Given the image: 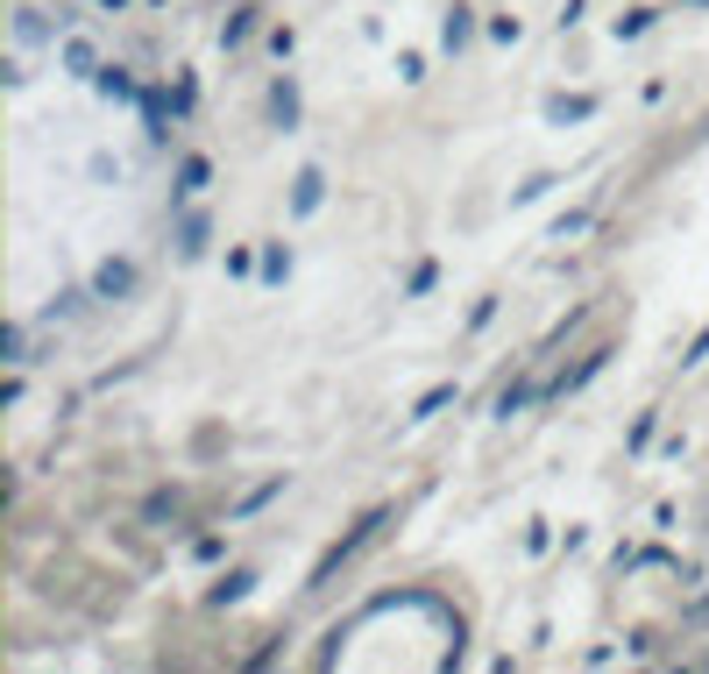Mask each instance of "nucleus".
<instances>
[{
	"label": "nucleus",
	"mask_w": 709,
	"mask_h": 674,
	"mask_svg": "<svg viewBox=\"0 0 709 674\" xmlns=\"http://www.w3.org/2000/svg\"><path fill=\"white\" fill-rule=\"evenodd\" d=\"M249 28H255V14H249V8H235L228 22H220V50H235V43L249 36Z\"/></svg>",
	"instance_id": "obj_12"
},
{
	"label": "nucleus",
	"mask_w": 709,
	"mask_h": 674,
	"mask_svg": "<svg viewBox=\"0 0 709 674\" xmlns=\"http://www.w3.org/2000/svg\"><path fill=\"white\" fill-rule=\"evenodd\" d=\"M320 199H327V178H320V171H298V185H291V214H312Z\"/></svg>",
	"instance_id": "obj_9"
},
{
	"label": "nucleus",
	"mask_w": 709,
	"mask_h": 674,
	"mask_svg": "<svg viewBox=\"0 0 709 674\" xmlns=\"http://www.w3.org/2000/svg\"><path fill=\"white\" fill-rule=\"evenodd\" d=\"M384 518H390V512H369V518H355V533H341V539H334V547H327V553H320V561H312V582H306V590H327V582H334V575H341V568H348V561H355V553H362V547H369V539H376V533H384Z\"/></svg>",
	"instance_id": "obj_1"
},
{
	"label": "nucleus",
	"mask_w": 709,
	"mask_h": 674,
	"mask_svg": "<svg viewBox=\"0 0 709 674\" xmlns=\"http://www.w3.org/2000/svg\"><path fill=\"white\" fill-rule=\"evenodd\" d=\"M702 355H709V327H702V334H696V341H688V355H682V369H696V363H702Z\"/></svg>",
	"instance_id": "obj_21"
},
{
	"label": "nucleus",
	"mask_w": 709,
	"mask_h": 674,
	"mask_svg": "<svg viewBox=\"0 0 709 674\" xmlns=\"http://www.w3.org/2000/svg\"><path fill=\"white\" fill-rule=\"evenodd\" d=\"M590 114H596V100H590V93H575V100H547V122H553V128L590 122Z\"/></svg>",
	"instance_id": "obj_7"
},
{
	"label": "nucleus",
	"mask_w": 709,
	"mask_h": 674,
	"mask_svg": "<svg viewBox=\"0 0 709 674\" xmlns=\"http://www.w3.org/2000/svg\"><path fill=\"white\" fill-rule=\"evenodd\" d=\"M284 270H291V256H284V242H270V249H263V277L284 284Z\"/></svg>",
	"instance_id": "obj_18"
},
{
	"label": "nucleus",
	"mask_w": 709,
	"mask_h": 674,
	"mask_svg": "<svg viewBox=\"0 0 709 674\" xmlns=\"http://www.w3.org/2000/svg\"><path fill=\"white\" fill-rule=\"evenodd\" d=\"M135 292V263L128 256H107L93 270V298H128Z\"/></svg>",
	"instance_id": "obj_2"
},
{
	"label": "nucleus",
	"mask_w": 709,
	"mask_h": 674,
	"mask_svg": "<svg viewBox=\"0 0 709 674\" xmlns=\"http://www.w3.org/2000/svg\"><path fill=\"white\" fill-rule=\"evenodd\" d=\"M645 28H653V8H631V14H617V43H625V36H645Z\"/></svg>",
	"instance_id": "obj_16"
},
{
	"label": "nucleus",
	"mask_w": 709,
	"mask_h": 674,
	"mask_svg": "<svg viewBox=\"0 0 709 674\" xmlns=\"http://www.w3.org/2000/svg\"><path fill=\"white\" fill-rule=\"evenodd\" d=\"M0 363H8V369H22V363H28V327H22V320L0 327Z\"/></svg>",
	"instance_id": "obj_8"
},
{
	"label": "nucleus",
	"mask_w": 709,
	"mask_h": 674,
	"mask_svg": "<svg viewBox=\"0 0 709 674\" xmlns=\"http://www.w3.org/2000/svg\"><path fill=\"white\" fill-rule=\"evenodd\" d=\"M100 8H114V14H121V8H128V0H100Z\"/></svg>",
	"instance_id": "obj_22"
},
{
	"label": "nucleus",
	"mask_w": 709,
	"mask_h": 674,
	"mask_svg": "<svg viewBox=\"0 0 709 674\" xmlns=\"http://www.w3.org/2000/svg\"><path fill=\"white\" fill-rule=\"evenodd\" d=\"M539 391H533V384H511V391L504 398H496V419H511V412H525V404H533Z\"/></svg>",
	"instance_id": "obj_14"
},
{
	"label": "nucleus",
	"mask_w": 709,
	"mask_h": 674,
	"mask_svg": "<svg viewBox=\"0 0 709 674\" xmlns=\"http://www.w3.org/2000/svg\"><path fill=\"white\" fill-rule=\"evenodd\" d=\"M93 85H100V100H142V93H135V79H128L121 65H100V71H93Z\"/></svg>",
	"instance_id": "obj_6"
},
{
	"label": "nucleus",
	"mask_w": 709,
	"mask_h": 674,
	"mask_svg": "<svg viewBox=\"0 0 709 674\" xmlns=\"http://www.w3.org/2000/svg\"><path fill=\"white\" fill-rule=\"evenodd\" d=\"M582 228H590V206H575V214H561V220H553V242H575Z\"/></svg>",
	"instance_id": "obj_15"
},
{
	"label": "nucleus",
	"mask_w": 709,
	"mask_h": 674,
	"mask_svg": "<svg viewBox=\"0 0 709 674\" xmlns=\"http://www.w3.org/2000/svg\"><path fill=\"white\" fill-rule=\"evenodd\" d=\"M447 404H455V384H433V391H426V398L412 404V426H426V419H441Z\"/></svg>",
	"instance_id": "obj_11"
},
{
	"label": "nucleus",
	"mask_w": 709,
	"mask_h": 674,
	"mask_svg": "<svg viewBox=\"0 0 709 674\" xmlns=\"http://www.w3.org/2000/svg\"><path fill=\"white\" fill-rule=\"evenodd\" d=\"M249 582H255L249 568H235V575H220L214 590H206V604H214V610H228V604H241V596H249Z\"/></svg>",
	"instance_id": "obj_5"
},
{
	"label": "nucleus",
	"mask_w": 709,
	"mask_h": 674,
	"mask_svg": "<svg viewBox=\"0 0 709 674\" xmlns=\"http://www.w3.org/2000/svg\"><path fill=\"white\" fill-rule=\"evenodd\" d=\"M547 192H553V178H547V171H539V178H525V185H518V192H511V199H518V206H533V199H547Z\"/></svg>",
	"instance_id": "obj_19"
},
{
	"label": "nucleus",
	"mask_w": 709,
	"mask_h": 674,
	"mask_svg": "<svg viewBox=\"0 0 709 674\" xmlns=\"http://www.w3.org/2000/svg\"><path fill=\"white\" fill-rule=\"evenodd\" d=\"M270 114H277V128H298V85L291 79L270 85Z\"/></svg>",
	"instance_id": "obj_10"
},
{
	"label": "nucleus",
	"mask_w": 709,
	"mask_h": 674,
	"mask_svg": "<svg viewBox=\"0 0 709 674\" xmlns=\"http://www.w3.org/2000/svg\"><path fill=\"white\" fill-rule=\"evenodd\" d=\"M199 249H206V220H199V214H192V220H185V228H178V256H199Z\"/></svg>",
	"instance_id": "obj_13"
},
{
	"label": "nucleus",
	"mask_w": 709,
	"mask_h": 674,
	"mask_svg": "<svg viewBox=\"0 0 709 674\" xmlns=\"http://www.w3.org/2000/svg\"><path fill=\"white\" fill-rule=\"evenodd\" d=\"M206 185H214V163H206V157H185V163H178V185H171V199L185 206V199H199Z\"/></svg>",
	"instance_id": "obj_3"
},
{
	"label": "nucleus",
	"mask_w": 709,
	"mask_h": 674,
	"mask_svg": "<svg viewBox=\"0 0 709 674\" xmlns=\"http://www.w3.org/2000/svg\"><path fill=\"white\" fill-rule=\"evenodd\" d=\"M277 490H284V476H277V483H263V490H249V498H241V512H235V518H249V512H263V504H270V498H277Z\"/></svg>",
	"instance_id": "obj_20"
},
{
	"label": "nucleus",
	"mask_w": 709,
	"mask_h": 674,
	"mask_svg": "<svg viewBox=\"0 0 709 674\" xmlns=\"http://www.w3.org/2000/svg\"><path fill=\"white\" fill-rule=\"evenodd\" d=\"M469 36H476V14L455 0V8H447V22H441V43H447V50H469Z\"/></svg>",
	"instance_id": "obj_4"
},
{
	"label": "nucleus",
	"mask_w": 709,
	"mask_h": 674,
	"mask_svg": "<svg viewBox=\"0 0 709 674\" xmlns=\"http://www.w3.org/2000/svg\"><path fill=\"white\" fill-rule=\"evenodd\" d=\"M65 65H71V71H85V79H93V71H100V65H93V43H79V36H71V43H65Z\"/></svg>",
	"instance_id": "obj_17"
}]
</instances>
